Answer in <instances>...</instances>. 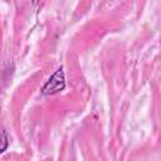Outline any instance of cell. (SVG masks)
<instances>
[{"label":"cell","instance_id":"obj_2","mask_svg":"<svg viewBox=\"0 0 161 161\" xmlns=\"http://www.w3.org/2000/svg\"><path fill=\"white\" fill-rule=\"evenodd\" d=\"M6 146H8V135H6L5 130H3V147H1V152L5 151Z\"/></svg>","mask_w":161,"mask_h":161},{"label":"cell","instance_id":"obj_3","mask_svg":"<svg viewBox=\"0 0 161 161\" xmlns=\"http://www.w3.org/2000/svg\"><path fill=\"white\" fill-rule=\"evenodd\" d=\"M31 1H33V4H36V3L39 1V0H31Z\"/></svg>","mask_w":161,"mask_h":161},{"label":"cell","instance_id":"obj_1","mask_svg":"<svg viewBox=\"0 0 161 161\" xmlns=\"http://www.w3.org/2000/svg\"><path fill=\"white\" fill-rule=\"evenodd\" d=\"M64 88H65L64 72H63V68H58L52 74L49 80L44 84V87L42 88V93L44 96H52V94H57V93L62 92Z\"/></svg>","mask_w":161,"mask_h":161}]
</instances>
